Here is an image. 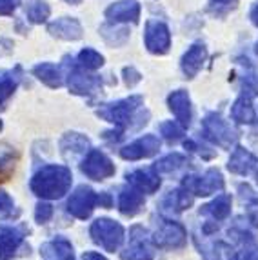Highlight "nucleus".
<instances>
[{"instance_id": "nucleus-22", "label": "nucleus", "mask_w": 258, "mask_h": 260, "mask_svg": "<svg viewBox=\"0 0 258 260\" xmlns=\"http://www.w3.org/2000/svg\"><path fill=\"white\" fill-rule=\"evenodd\" d=\"M231 118L238 124H253L256 120V111L251 104V96L242 93L231 106Z\"/></svg>"}, {"instance_id": "nucleus-9", "label": "nucleus", "mask_w": 258, "mask_h": 260, "mask_svg": "<svg viewBox=\"0 0 258 260\" xmlns=\"http://www.w3.org/2000/svg\"><path fill=\"white\" fill-rule=\"evenodd\" d=\"M124 260H153L155 258V251L153 246L149 244L147 239V231L142 228H133L131 230V244L127 246L124 253H122Z\"/></svg>"}, {"instance_id": "nucleus-15", "label": "nucleus", "mask_w": 258, "mask_h": 260, "mask_svg": "<svg viewBox=\"0 0 258 260\" xmlns=\"http://www.w3.org/2000/svg\"><path fill=\"white\" fill-rule=\"evenodd\" d=\"M207 60V48L204 44H193L187 51L184 53L180 60L182 73L185 75V78H193L198 75V71L202 70L204 64Z\"/></svg>"}, {"instance_id": "nucleus-5", "label": "nucleus", "mask_w": 258, "mask_h": 260, "mask_svg": "<svg viewBox=\"0 0 258 260\" xmlns=\"http://www.w3.org/2000/svg\"><path fill=\"white\" fill-rule=\"evenodd\" d=\"M66 78H68L69 91L75 93V95H80V96L95 95L100 87H102V80H100V77L86 73L84 68L75 66V64L68 70Z\"/></svg>"}, {"instance_id": "nucleus-19", "label": "nucleus", "mask_w": 258, "mask_h": 260, "mask_svg": "<svg viewBox=\"0 0 258 260\" xmlns=\"http://www.w3.org/2000/svg\"><path fill=\"white\" fill-rule=\"evenodd\" d=\"M258 166V158L245 148H237L229 158V171L237 175H249Z\"/></svg>"}, {"instance_id": "nucleus-18", "label": "nucleus", "mask_w": 258, "mask_h": 260, "mask_svg": "<svg viewBox=\"0 0 258 260\" xmlns=\"http://www.w3.org/2000/svg\"><path fill=\"white\" fill-rule=\"evenodd\" d=\"M24 240V233L17 228H0V260H9Z\"/></svg>"}, {"instance_id": "nucleus-2", "label": "nucleus", "mask_w": 258, "mask_h": 260, "mask_svg": "<svg viewBox=\"0 0 258 260\" xmlns=\"http://www.w3.org/2000/svg\"><path fill=\"white\" fill-rule=\"evenodd\" d=\"M144 104V99L140 95H133L129 99L116 100V102H109V104H104L102 108L96 109V115L104 120L115 124L118 129H124L129 126V122L133 118V113L137 111L140 106Z\"/></svg>"}, {"instance_id": "nucleus-36", "label": "nucleus", "mask_w": 258, "mask_h": 260, "mask_svg": "<svg viewBox=\"0 0 258 260\" xmlns=\"http://www.w3.org/2000/svg\"><path fill=\"white\" fill-rule=\"evenodd\" d=\"M13 200H11V197L8 195V193H4V191H0V217H8V215H11L13 213Z\"/></svg>"}, {"instance_id": "nucleus-13", "label": "nucleus", "mask_w": 258, "mask_h": 260, "mask_svg": "<svg viewBox=\"0 0 258 260\" xmlns=\"http://www.w3.org/2000/svg\"><path fill=\"white\" fill-rule=\"evenodd\" d=\"M168 104L171 113L175 115L177 122L182 127H187L193 120V108H191V99L187 91L184 89H177L168 96Z\"/></svg>"}, {"instance_id": "nucleus-31", "label": "nucleus", "mask_w": 258, "mask_h": 260, "mask_svg": "<svg viewBox=\"0 0 258 260\" xmlns=\"http://www.w3.org/2000/svg\"><path fill=\"white\" fill-rule=\"evenodd\" d=\"M185 164V156H182L180 153H171V155L164 156L156 162L155 169L158 173H173V171H177L178 168Z\"/></svg>"}, {"instance_id": "nucleus-43", "label": "nucleus", "mask_w": 258, "mask_h": 260, "mask_svg": "<svg viewBox=\"0 0 258 260\" xmlns=\"http://www.w3.org/2000/svg\"><path fill=\"white\" fill-rule=\"evenodd\" d=\"M254 53H256V55H258V42L254 44Z\"/></svg>"}, {"instance_id": "nucleus-24", "label": "nucleus", "mask_w": 258, "mask_h": 260, "mask_svg": "<svg viewBox=\"0 0 258 260\" xmlns=\"http://www.w3.org/2000/svg\"><path fill=\"white\" fill-rule=\"evenodd\" d=\"M60 149L66 156H75L89 149V139L80 133H66L60 140Z\"/></svg>"}, {"instance_id": "nucleus-4", "label": "nucleus", "mask_w": 258, "mask_h": 260, "mask_svg": "<svg viewBox=\"0 0 258 260\" xmlns=\"http://www.w3.org/2000/svg\"><path fill=\"white\" fill-rule=\"evenodd\" d=\"M202 131L207 140H211V142L220 146V148H231L233 144L237 142V131L233 129L228 122L220 115H216V113H209L204 118Z\"/></svg>"}, {"instance_id": "nucleus-7", "label": "nucleus", "mask_w": 258, "mask_h": 260, "mask_svg": "<svg viewBox=\"0 0 258 260\" xmlns=\"http://www.w3.org/2000/svg\"><path fill=\"white\" fill-rule=\"evenodd\" d=\"M184 187L193 195H213L216 191H222L224 187V178L220 175V171L216 169H209L204 175H191V177H185Z\"/></svg>"}, {"instance_id": "nucleus-12", "label": "nucleus", "mask_w": 258, "mask_h": 260, "mask_svg": "<svg viewBox=\"0 0 258 260\" xmlns=\"http://www.w3.org/2000/svg\"><path fill=\"white\" fill-rule=\"evenodd\" d=\"M96 200L99 199H96L95 191L91 187L80 186L73 195L69 197L68 211L77 218H87L91 215V211H93V208H95Z\"/></svg>"}, {"instance_id": "nucleus-14", "label": "nucleus", "mask_w": 258, "mask_h": 260, "mask_svg": "<svg viewBox=\"0 0 258 260\" xmlns=\"http://www.w3.org/2000/svg\"><path fill=\"white\" fill-rule=\"evenodd\" d=\"M185 237L187 235H185V230L180 224H177V222H164L156 230L153 240L160 247H173L175 249V247L184 246Z\"/></svg>"}, {"instance_id": "nucleus-28", "label": "nucleus", "mask_w": 258, "mask_h": 260, "mask_svg": "<svg viewBox=\"0 0 258 260\" xmlns=\"http://www.w3.org/2000/svg\"><path fill=\"white\" fill-rule=\"evenodd\" d=\"M51 15V8L44 0H27L26 4V17L33 24H42Z\"/></svg>"}, {"instance_id": "nucleus-3", "label": "nucleus", "mask_w": 258, "mask_h": 260, "mask_svg": "<svg viewBox=\"0 0 258 260\" xmlns=\"http://www.w3.org/2000/svg\"><path fill=\"white\" fill-rule=\"evenodd\" d=\"M91 237L106 251H116L124 240V228L109 218H99L91 224Z\"/></svg>"}, {"instance_id": "nucleus-38", "label": "nucleus", "mask_w": 258, "mask_h": 260, "mask_svg": "<svg viewBox=\"0 0 258 260\" xmlns=\"http://www.w3.org/2000/svg\"><path fill=\"white\" fill-rule=\"evenodd\" d=\"M51 215H53V208L49 204H39L37 206V213H35V217H37V220H39L40 224L48 222L49 218H51Z\"/></svg>"}, {"instance_id": "nucleus-16", "label": "nucleus", "mask_w": 258, "mask_h": 260, "mask_svg": "<svg viewBox=\"0 0 258 260\" xmlns=\"http://www.w3.org/2000/svg\"><path fill=\"white\" fill-rule=\"evenodd\" d=\"M49 35L60 40H80L82 39V26L80 22L73 17H62L53 20L48 26Z\"/></svg>"}, {"instance_id": "nucleus-41", "label": "nucleus", "mask_w": 258, "mask_h": 260, "mask_svg": "<svg viewBox=\"0 0 258 260\" xmlns=\"http://www.w3.org/2000/svg\"><path fill=\"white\" fill-rule=\"evenodd\" d=\"M249 18H251V22H253L254 26L258 27V4L253 6V9H251V13H249Z\"/></svg>"}, {"instance_id": "nucleus-11", "label": "nucleus", "mask_w": 258, "mask_h": 260, "mask_svg": "<svg viewBox=\"0 0 258 260\" xmlns=\"http://www.w3.org/2000/svg\"><path fill=\"white\" fill-rule=\"evenodd\" d=\"M160 149V140L155 135H144L138 140L131 142L120 149V156L125 160H140V158H147V156L156 155Z\"/></svg>"}, {"instance_id": "nucleus-26", "label": "nucleus", "mask_w": 258, "mask_h": 260, "mask_svg": "<svg viewBox=\"0 0 258 260\" xmlns=\"http://www.w3.org/2000/svg\"><path fill=\"white\" fill-rule=\"evenodd\" d=\"M20 80V68L15 70H0V104H4L13 95Z\"/></svg>"}, {"instance_id": "nucleus-33", "label": "nucleus", "mask_w": 258, "mask_h": 260, "mask_svg": "<svg viewBox=\"0 0 258 260\" xmlns=\"http://www.w3.org/2000/svg\"><path fill=\"white\" fill-rule=\"evenodd\" d=\"M242 93L247 96L258 95V70L245 71L242 77Z\"/></svg>"}, {"instance_id": "nucleus-25", "label": "nucleus", "mask_w": 258, "mask_h": 260, "mask_svg": "<svg viewBox=\"0 0 258 260\" xmlns=\"http://www.w3.org/2000/svg\"><path fill=\"white\" fill-rule=\"evenodd\" d=\"M231 211V197L229 195H218L213 202L204 206L200 209V215L211 217L213 220H224Z\"/></svg>"}, {"instance_id": "nucleus-34", "label": "nucleus", "mask_w": 258, "mask_h": 260, "mask_svg": "<svg viewBox=\"0 0 258 260\" xmlns=\"http://www.w3.org/2000/svg\"><path fill=\"white\" fill-rule=\"evenodd\" d=\"M160 133L168 142H178L184 137V127L178 122H164L160 126Z\"/></svg>"}, {"instance_id": "nucleus-29", "label": "nucleus", "mask_w": 258, "mask_h": 260, "mask_svg": "<svg viewBox=\"0 0 258 260\" xmlns=\"http://www.w3.org/2000/svg\"><path fill=\"white\" fill-rule=\"evenodd\" d=\"M77 62L86 71H96L104 66V56L99 51H95L93 48H86L78 53Z\"/></svg>"}, {"instance_id": "nucleus-37", "label": "nucleus", "mask_w": 258, "mask_h": 260, "mask_svg": "<svg viewBox=\"0 0 258 260\" xmlns=\"http://www.w3.org/2000/svg\"><path fill=\"white\" fill-rule=\"evenodd\" d=\"M231 260H258V247H245L242 251L235 253Z\"/></svg>"}, {"instance_id": "nucleus-8", "label": "nucleus", "mask_w": 258, "mask_h": 260, "mask_svg": "<svg viewBox=\"0 0 258 260\" xmlns=\"http://www.w3.org/2000/svg\"><path fill=\"white\" fill-rule=\"evenodd\" d=\"M82 173L93 180H104L115 175V164L99 149H91L80 164Z\"/></svg>"}, {"instance_id": "nucleus-32", "label": "nucleus", "mask_w": 258, "mask_h": 260, "mask_svg": "<svg viewBox=\"0 0 258 260\" xmlns=\"http://www.w3.org/2000/svg\"><path fill=\"white\" fill-rule=\"evenodd\" d=\"M238 8V0H209L207 11L216 18H224Z\"/></svg>"}, {"instance_id": "nucleus-10", "label": "nucleus", "mask_w": 258, "mask_h": 260, "mask_svg": "<svg viewBox=\"0 0 258 260\" xmlns=\"http://www.w3.org/2000/svg\"><path fill=\"white\" fill-rule=\"evenodd\" d=\"M109 24H138L140 20V4L137 0H120L106 9Z\"/></svg>"}, {"instance_id": "nucleus-39", "label": "nucleus", "mask_w": 258, "mask_h": 260, "mask_svg": "<svg viewBox=\"0 0 258 260\" xmlns=\"http://www.w3.org/2000/svg\"><path fill=\"white\" fill-rule=\"evenodd\" d=\"M22 0H0V17L4 15H13V11L18 8Z\"/></svg>"}, {"instance_id": "nucleus-35", "label": "nucleus", "mask_w": 258, "mask_h": 260, "mask_svg": "<svg viewBox=\"0 0 258 260\" xmlns=\"http://www.w3.org/2000/svg\"><path fill=\"white\" fill-rule=\"evenodd\" d=\"M122 75H124V82H125V86L127 87H133V86H137L140 80H142V75L138 73L137 70H135L133 66H129V68H124L122 70Z\"/></svg>"}, {"instance_id": "nucleus-6", "label": "nucleus", "mask_w": 258, "mask_h": 260, "mask_svg": "<svg viewBox=\"0 0 258 260\" xmlns=\"http://www.w3.org/2000/svg\"><path fill=\"white\" fill-rule=\"evenodd\" d=\"M146 48L153 55H166L171 48V31L160 20H149L144 31Z\"/></svg>"}, {"instance_id": "nucleus-27", "label": "nucleus", "mask_w": 258, "mask_h": 260, "mask_svg": "<svg viewBox=\"0 0 258 260\" xmlns=\"http://www.w3.org/2000/svg\"><path fill=\"white\" fill-rule=\"evenodd\" d=\"M193 204V197H191V193L187 189H175L171 191L166 199H164L162 206L166 209H169V211H175V213H180L184 211L185 208H189V206Z\"/></svg>"}, {"instance_id": "nucleus-1", "label": "nucleus", "mask_w": 258, "mask_h": 260, "mask_svg": "<svg viewBox=\"0 0 258 260\" xmlns=\"http://www.w3.org/2000/svg\"><path fill=\"white\" fill-rule=\"evenodd\" d=\"M71 171L66 166H44L31 178V189L40 199H60L71 187Z\"/></svg>"}, {"instance_id": "nucleus-21", "label": "nucleus", "mask_w": 258, "mask_h": 260, "mask_svg": "<svg viewBox=\"0 0 258 260\" xmlns=\"http://www.w3.org/2000/svg\"><path fill=\"white\" fill-rule=\"evenodd\" d=\"M33 75L49 87H60L62 82H64V73L60 71V68L55 64H49V62H42V64L35 66Z\"/></svg>"}, {"instance_id": "nucleus-30", "label": "nucleus", "mask_w": 258, "mask_h": 260, "mask_svg": "<svg viewBox=\"0 0 258 260\" xmlns=\"http://www.w3.org/2000/svg\"><path fill=\"white\" fill-rule=\"evenodd\" d=\"M100 35L109 46H124L129 39V31L125 27H113V26H102L100 27Z\"/></svg>"}, {"instance_id": "nucleus-20", "label": "nucleus", "mask_w": 258, "mask_h": 260, "mask_svg": "<svg viewBox=\"0 0 258 260\" xmlns=\"http://www.w3.org/2000/svg\"><path fill=\"white\" fill-rule=\"evenodd\" d=\"M40 256L42 260H71L73 258V246L66 239L58 237L40 247Z\"/></svg>"}, {"instance_id": "nucleus-44", "label": "nucleus", "mask_w": 258, "mask_h": 260, "mask_svg": "<svg viewBox=\"0 0 258 260\" xmlns=\"http://www.w3.org/2000/svg\"><path fill=\"white\" fill-rule=\"evenodd\" d=\"M0 129H2V120H0Z\"/></svg>"}, {"instance_id": "nucleus-42", "label": "nucleus", "mask_w": 258, "mask_h": 260, "mask_svg": "<svg viewBox=\"0 0 258 260\" xmlns=\"http://www.w3.org/2000/svg\"><path fill=\"white\" fill-rule=\"evenodd\" d=\"M64 2H68V4H71V6H77V4H80L82 0H64Z\"/></svg>"}, {"instance_id": "nucleus-23", "label": "nucleus", "mask_w": 258, "mask_h": 260, "mask_svg": "<svg viewBox=\"0 0 258 260\" xmlns=\"http://www.w3.org/2000/svg\"><path fill=\"white\" fill-rule=\"evenodd\" d=\"M144 206V195L142 191L133 187V189H124L120 193V200H118V208L124 215L133 217L140 211V208Z\"/></svg>"}, {"instance_id": "nucleus-17", "label": "nucleus", "mask_w": 258, "mask_h": 260, "mask_svg": "<svg viewBox=\"0 0 258 260\" xmlns=\"http://www.w3.org/2000/svg\"><path fill=\"white\" fill-rule=\"evenodd\" d=\"M127 182L142 193H155L160 187V177L156 175V169H137L127 173Z\"/></svg>"}, {"instance_id": "nucleus-40", "label": "nucleus", "mask_w": 258, "mask_h": 260, "mask_svg": "<svg viewBox=\"0 0 258 260\" xmlns=\"http://www.w3.org/2000/svg\"><path fill=\"white\" fill-rule=\"evenodd\" d=\"M82 260H106L104 258L100 253H93V251H89V253H84V256H82Z\"/></svg>"}]
</instances>
